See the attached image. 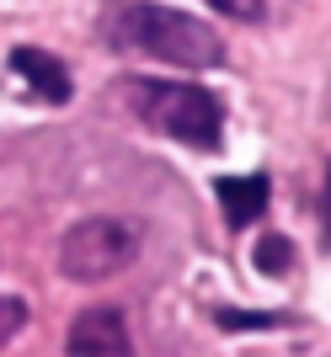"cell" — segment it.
Listing matches in <instances>:
<instances>
[{
	"label": "cell",
	"mask_w": 331,
	"mask_h": 357,
	"mask_svg": "<svg viewBox=\"0 0 331 357\" xmlns=\"http://www.w3.org/2000/svg\"><path fill=\"white\" fill-rule=\"evenodd\" d=\"M96 27H102V43L112 54H145V59H166V64H182V70L225 64V43L209 22L155 6V0H107Z\"/></svg>",
	"instance_id": "cell-1"
},
{
	"label": "cell",
	"mask_w": 331,
	"mask_h": 357,
	"mask_svg": "<svg viewBox=\"0 0 331 357\" xmlns=\"http://www.w3.org/2000/svg\"><path fill=\"white\" fill-rule=\"evenodd\" d=\"M128 107L155 134L177 139L187 149L209 155L225 144V107L214 91L193 86V80H128Z\"/></svg>",
	"instance_id": "cell-2"
},
{
	"label": "cell",
	"mask_w": 331,
	"mask_h": 357,
	"mask_svg": "<svg viewBox=\"0 0 331 357\" xmlns=\"http://www.w3.org/2000/svg\"><path fill=\"white\" fill-rule=\"evenodd\" d=\"M134 256H139V229L112 213L70 224L59 240V272L70 283H107V278L134 267Z\"/></svg>",
	"instance_id": "cell-3"
},
{
	"label": "cell",
	"mask_w": 331,
	"mask_h": 357,
	"mask_svg": "<svg viewBox=\"0 0 331 357\" xmlns=\"http://www.w3.org/2000/svg\"><path fill=\"white\" fill-rule=\"evenodd\" d=\"M64 352L70 357H134V342H128V326H123L118 310L91 304V310H80L75 320H70Z\"/></svg>",
	"instance_id": "cell-4"
},
{
	"label": "cell",
	"mask_w": 331,
	"mask_h": 357,
	"mask_svg": "<svg viewBox=\"0 0 331 357\" xmlns=\"http://www.w3.org/2000/svg\"><path fill=\"white\" fill-rule=\"evenodd\" d=\"M11 70L27 80L32 96H43V102L64 107L70 96H75V86H70V70H64V59H54V54H43V48H16L11 54Z\"/></svg>",
	"instance_id": "cell-5"
},
{
	"label": "cell",
	"mask_w": 331,
	"mask_h": 357,
	"mask_svg": "<svg viewBox=\"0 0 331 357\" xmlns=\"http://www.w3.org/2000/svg\"><path fill=\"white\" fill-rule=\"evenodd\" d=\"M214 192H219V203H225V219L235 224V229H246V224L262 219L272 187H267V176H219Z\"/></svg>",
	"instance_id": "cell-6"
},
{
	"label": "cell",
	"mask_w": 331,
	"mask_h": 357,
	"mask_svg": "<svg viewBox=\"0 0 331 357\" xmlns=\"http://www.w3.org/2000/svg\"><path fill=\"white\" fill-rule=\"evenodd\" d=\"M288 251H294V245H288L284 235H267L262 245H256V256H251V261H256V272H272V278H278V272H288V261H294Z\"/></svg>",
	"instance_id": "cell-7"
},
{
	"label": "cell",
	"mask_w": 331,
	"mask_h": 357,
	"mask_svg": "<svg viewBox=\"0 0 331 357\" xmlns=\"http://www.w3.org/2000/svg\"><path fill=\"white\" fill-rule=\"evenodd\" d=\"M288 314H272V310H262V314H241V310H219V326H230V331H267V326H284Z\"/></svg>",
	"instance_id": "cell-8"
},
{
	"label": "cell",
	"mask_w": 331,
	"mask_h": 357,
	"mask_svg": "<svg viewBox=\"0 0 331 357\" xmlns=\"http://www.w3.org/2000/svg\"><path fill=\"white\" fill-rule=\"evenodd\" d=\"M22 326H27V304L6 294V298H0V352H6V342H11Z\"/></svg>",
	"instance_id": "cell-9"
},
{
	"label": "cell",
	"mask_w": 331,
	"mask_h": 357,
	"mask_svg": "<svg viewBox=\"0 0 331 357\" xmlns=\"http://www.w3.org/2000/svg\"><path fill=\"white\" fill-rule=\"evenodd\" d=\"M219 6V16H235V22H262L267 16V0H209Z\"/></svg>",
	"instance_id": "cell-10"
},
{
	"label": "cell",
	"mask_w": 331,
	"mask_h": 357,
	"mask_svg": "<svg viewBox=\"0 0 331 357\" xmlns=\"http://www.w3.org/2000/svg\"><path fill=\"white\" fill-rule=\"evenodd\" d=\"M326 203H331V192H326ZM326 245H331V208H326Z\"/></svg>",
	"instance_id": "cell-11"
}]
</instances>
